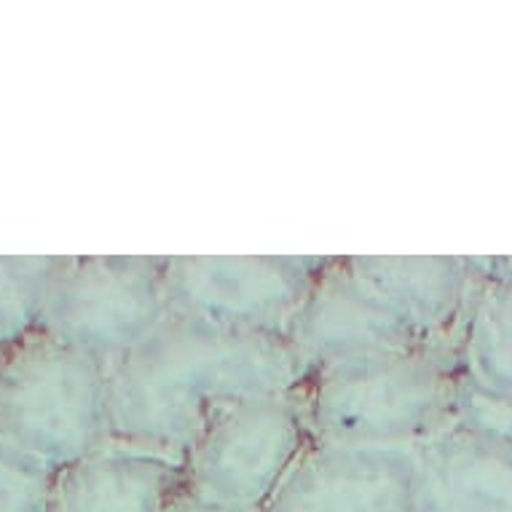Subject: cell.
I'll return each mask as SVG.
<instances>
[{
    "mask_svg": "<svg viewBox=\"0 0 512 512\" xmlns=\"http://www.w3.org/2000/svg\"><path fill=\"white\" fill-rule=\"evenodd\" d=\"M185 488L183 456L110 440L54 480V512H164Z\"/></svg>",
    "mask_w": 512,
    "mask_h": 512,
    "instance_id": "cell-11",
    "label": "cell"
},
{
    "mask_svg": "<svg viewBox=\"0 0 512 512\" xmlns=\"http://www.w3.org/2000/svg\"><path fill=\"white\" fill-rule=\"evenodd\" d=\"M416 448L314 440L263 512H413Z\"/></svg>",
    "mask_w": 512,
    "mask_h": 512,
    "instance_id": "cell-8",
    "label": "cell"
},
{
    "mask_svg": "<svg viewBox=\"0 0 512 512\" xmlns=\"http://www.w3.org/2000/svg\"><path fill=\"white\" fill-rule=\"evenodd\" d=\"M413 512H512V435L456 419L419 445Z\"/></svg>",
    "mask_w": 512,
    "mask_h": 512,
    "instance_id": "cell-9",
    "label": "cell"
},
{
    "mask_svg": "<svg viewBox=\"0 0 512 512\" xmlns=\"http://www.w3.org/2000/svg\"><path fill=\"white\" fill-rule=\"evenodd\" d=\"M354 266L403 311L427 344L459 346L491 258L456 255H357Z\"/></svg>",
    "mask_w": 512,
    "mask_h": 512,
    "instance_id": "cell-10",
    "label": "cell"
},
{
    "mask_svg": "<svg viewBox=\"0 0 512 512\" xmlns=\"http://www.w3.org/2000/svg\"><path fill=\"white\" fill-rule=\"evenodd\" d=\"M470 384L512 405V282L491 274L480 282L459 341Z\"/></svg>",
    "mask_w": 512,
    "mask_h": 512,
    "instance_id": "cell-12",
    "label": "cell"
},
{
    "mask_svg": "<svg viewBox=\"0 0 512 512\" xmlns=\"http://www.w3.org/2000/svg\"><path fill=\"white\" fill-rule=\"evenodd\" d=\"M164 512H255V510H244V507H236V504L218 502V499L199 494V491H194V488L188 486Z\"/></svg>",
    "mask_w": 512,
    "mask_h": 512,
    "instance_id": "cell-14",
    "label": "cell"
},
{
    "mask_svg": "<svg viewBox=\"0 0 512 512\" xmlns=\"http://www.w3.org/2000/svg\"><path fill=\"white\" fill-rule=\"evenodd\" d=\"M285 336L311 373L427 344L352 258H333L293 314Z\"/></svg>",
    "mask_w": 512,
    "mask_h": 512,
    "instance_id": "cell-7",
    "label": "cell"
},
{
    "mask_svg": "<svg viewBox=\"0 0 512 512\" xmlns=\"http://www.w3.org/2000/svg\"><path fill=\"white\" fill-rule=\"evenodd\" d=\"M459 346L424 344L314 370L298 389L314 440L419 448L459 416Z\"/></svg>",
    "mask_w": 512,
    "mask_h": 512,
    "instance_id": "cell-2",
    "label": "cell"
},
{
    "mask_svg": "<svg viewBox=\"0 0 512 512\" xmlns=\"http://www.w3.org/2000/svg\"><path fill=\"white\" fill-rule=\"evenodd\" d=\"M0 413L14 448L68 467L113 440L110 368L43 330L11 368Z\"/></svg>",
    "mask_w": 512,
    "mask_h": 512,
    "instance_id": "cell-3",
    "label": "cell"
},
{
    "mask_svg": "<svg viewBox=\"0 0 512 512\" xmlns=\"http://www.w3.org/2000/svg\"><path fill=\"white\" fill-rule=\"evenodd\" d=\"M0 512H54L46 462L19 448L0 451Z\"/></svg>",
    "mask_w": 512,
    "mask_h": 512,
    "instance_id": "cell-13",
    "label": "cell"
},
{
    "mask_svg": "<svg viewBox=\"0 0 512 512\" xmlns=\"http://www.w3.org/2000/svg\"><path fill=\"white\" fill-rule=\"evenodd\" d=\"M314 443L298 392L242 403L185 456L188 486L218 502L263 512Z\"/></svg>",
    "mask_w": 512,
    "mask_h": 512,
    "instance_id": "cell-5",
    "label": "cell"
},
{
    "mask_svg": "<svg viewBox=\"0 0 512 512\" xmlns=\"http://www.w3.org/2000/svg\"><path fill=\"white\" fill-rule=\"evenodd\" d=\"M309 376L285 333L172 311L110 368L113 440L185 459L226 413L258 397L298 392Z\"/></svg>",
    "mask_w": 512,
    "mask_h": 512,
    "instance_id": "cell-1",
    "label": "cell"
},
{
    "mask_svg": "<svg viewBox=\"0 0 512 512\" xmlns=\"http://www.w3.org/2000/svg\"><path fill=\"white\" fill-rule=\"evenodd\" d=\"M169 255L92 258L62 269L46 298V333L113 368L172 314Z\"/></svg>",
    "mask_w": 512,
    "mask_h": 512,
    "instance_id": "cell-4",
    "label": "cell"
},
{
    "mask_svg": "<svg viewBox=\"0 0 512 512\" xmlns=\"http://www.w3.org/2000/svg\"><path fill=\"white\" fill-rule=\"evenodd\" d=\"M330 255H169L175 314L261 333H285Z\"/></svg>",
    "mask_w": 512,
    "mask_h": 512,
    "instance_id": "cell-6",
    "label": "cell"
}]
</instances>
